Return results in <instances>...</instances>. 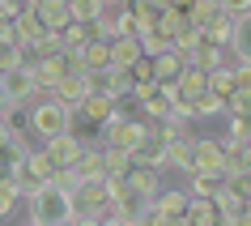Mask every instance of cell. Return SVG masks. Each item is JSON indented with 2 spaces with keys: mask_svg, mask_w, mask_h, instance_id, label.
<instances>
[{
  "mask_svg": "<svg viewBox=\"0 0 251 226\" xmlns=\"http://www.w3.org/2000/svg\"><path fill=\"white\" fill-rule=\"evenodd\" d=\"M26 200H30V222L34 226H64L68 218H73V192L60 188L55 179H47L43 188H34Z\"/></svg>",
  "mask_w": 251,
  "mask_h": 226,
  "instance_id": "6da1fadb",
  "label": "cell"
},
{
  "mask_svg": "<svg viewBox=\"0 0 251 226\" xmlns=\"http://www.w3.org/2000/svg\"><path fill=\"white\" fill-rule=\"evenodd\" d=\"M106 197H111V209H106L102 222H141L145 218V209L153 205V197H145V192H136L124 175H106Z\"/></svg>",
  "mask_w": 251,
  "mask_h": 226,
  "instance_id": "7a4b0ae2",
  "label": "cell"
},
{
  "mask_svg": "<svg viewBox=\"0 0 251 226\" xmlns=\"http://www.w3.org/2000/svg\"><path fill=\"white\" fill-rule=\"evenodd\" d=\"M106 209H111V197H106V179H81V184L73 188V218H68V222H77V226L102 222Z\"/></svg>",
  "mask_w": 251,
  "mask_h": 226,
  "instance_id": "3957f363",
  "label": "cell"
},
{
  "mask_svg": "<svg viewBox=\"0 0 251 226\" xmlns=\"http://www.w3.org/2000/svg\"><path fill=\"white\" fill-rule=\"evenodd\" d=\"M30 128L39 137H55V133H68L73 128V107H64L60 98H39V103L30 107Z\"/></svg>",
  "mask_w": 251,
  "mask_h": 226,
  "instance_id": "277c9868",
  "label": "cell"
},
{
  "mask_svg": "<svg viewBox=\"0 0 251 226\" xmlns=\"http://www.w3.org/2000/svg\"><path fill=\"white\" fill-rule=\"evenodd\" d=\"M187 209H192V192H183V188H166V192H153V205L145 209L141 222H175V226H187Z\"/></svg>",
  "mask_w": 251,
  "mask_h": 226,
  "instance_id": "5b68a950",
  "label": "cell"
},
{
  "mask_svg": "<svg viewBox=\"0 0 251 226\" xmlns=\"http://www.w3.org/2000/svg\"><path fill=\"white\" fill-rule=\"evenodd\" d=\"M51 175H55V162L47 158V149H30L26 158H22V167L13 171V179H17V188H22V197H30V192L43 188Z\"/></svg>",
  "mask_w": 251,
  "mask_h": 226,
  "instance_id": "8992f818",
  "label": "cell"
},
{
  "mask_svg": "<svg viewBox=\"0 0 251 226\" xmlns=\"http://www.w3.org/2000/svg\"><path fill=\"white\" fill-rule=\"evenodd\" d=\"M34 94H39V85H34V73H30V64L0 68V98H4V103H30Z\"/></svg>",
  "mask_w": 251,
  "mask_h": 226,
  "instance_id": "52a82bcc",
  "label": "cell"
},
{
  "mask_svg": "<svg viewBox=\"0 0 251 226\" xmlns=\"http://www.w3.org/2000/svg\"><path fill=\"white\" fill-rule=\"evenodd\" d=\"M187 171L226 175V141H217V137H196L192 141V167Z\"/></svg>",
  "mask_w": 251,
  "mask_h": 226,
  "instance_id": "ba28073f",
  "label": "cell"
},
{
  "mask_svg": "<svg viewBox=\"0 0 251 226\" xmlns=\"http://www.w3.org/2000/svg\"><path fill=\"white\" fill-rule=\"evenodd\" d=\"M73 115H77L81 124H94V128H98L102 120L115 115V98H111V94H98V90H85V98L73 107Z\"/></svg>",
  "mask_w": 251,
  "mask_h": 226,
  "instance_id": "9c48e42d",
  "label": "cell"
},
{
  "mask_svg": "<svg viewBox=\"0 0 251 226\" xmlns=\"http://www.w3.org/2000/svg\"><path fill=\"white\" fill-rule=\"evenodd\" d=\"M43 149H47V158L55 162V167H73L77 162V154L85 149V141H81L73 128L68 133H55V137H43Z\"/></svg>",
  "mask_w": 251,
  "mask_h": 226,
  "instance_id": "30bf717a",
  "label": "cell"
},
{
  "mask_svg": "<svg viewBox=\"0 0 251 226\" xmlns=\"http://www.w3.org/2000/svg\"><path fill=\"white\" fill-rule=\"evenodd\" d=\"M166 137H162V128H158V120H149V133L136 141V149H132V162H149V167H162V158H166Z\"/></svg>",
  "mask_w": 251,
  "mask_h": 226,
  "instance_id": "8fae6325",
  "label": "cell"
},
{
  "mask_svg": "<svg viewBox=\"0 0 251 226\" xmlns=\"http://www.w3.org/2000/svg\"><path fill=\"white\" fill-rule=\"evenodd\" d=\"M30 73H34V85H39L43 94L51 90L55 81L68 73V60H64V52H51V56H39L34 64H30Z\"/></svg>",
  "mask_w": 251,
  "mask_h": 226,
  "instance_id": "7c38bea8",
  "label": "cell"
},
{
  "mask_svg": "<svg viewBox=\"0 0 251 226\" xmlns=\"http://www.w3.org/2000/svg\"><path fill=\"white\" fill-rule=\"evenodd\" d=\"M85 90H90V81H85V73H81V68H68V73H64L60 81H55V85H51L47 94H51V98H60L64 107H77L81 98H85Z\"/></svg>",
  "mask_w": 251,
  "mask_h": 226,
  "instance_id": "4fadbf2b",
  "label": "cell"
},
{
  "mask_svg": "<svg viewBox=\"0 0 251 226\" xmlns=\"http://www.w3.org/2000/svg\"><path fill=\"white\" fill-rule=\"evenodd\" d=\"M43 34H47V26H43V17L34 13V9H22V13L13 17V39L22 43V47H34Z\"/></svg>",
  "mask_w": 251,
  "mask_h": 226,
  "instance_id": "5bb4252c",
  "label": "cell"
},
{
  "mask_svg": "<svg viewBox=\"0 0 251 226\" xmlns=\"http://www.w3.org/2000/svg\"><path fill=\"white\" fill-rule=\"evenodd\" d=\"M141 56H145V47H141L136 34H115V39H111V68H128L132 60H141Z\"/></svg>",
  "mask_w": 251,
  "mask_h": 226,
  "instance_id": "9a60e30c",
  "label": "cell"
},
{
  "mask_svg": "<svg viewBox=\"0 0 251 226\" xmlns=\"http://www.w3.org/2000/svg\"><path fill=\"white\" fill-rule=\"evenodd\" d=\"M175 85H179V94H183V98H196V94L209 90V68H200V64H192V60H187L183 73L175 77Z\"/></svg>",
  "mask_w": 251,
  "mask_h": 226,
  "instance_id": "2e32d148",
  "label": "cell"
},
{
  "mask_svg": "<svg viewBox=\"0 0 251 226\" xmlns=\"http://www.w3.org/2000/svg\"><path fill=\"white\" fill-rule=\"evenodd\" d=\"M73 175H77V184H81V179H106V158H102V149H81L77 162H73Z\"/></svg>",
  "mask_w": 251,
  "mask_h": 226,
  "instance_id": "e0dca14e",
  "label": "cell"
},
{
  "mask_svg": "<svg viewBox=\"0 0 251 226\" xmlns=\"http://www.w3.org/2000/svg\"><path fill=\"white\" fill-rule=\"evenodd\" d=\"M81 52V68H106L111 64V39H98V34H90V39L77 47Z\"/></svg>",
  "mask_w": 251,
  "mask_h": 226,
  "instance_id": "ac0fdd59",
  "label": "cell"
},
{
  "mask_svg": "<svg viewBox=\"0 0 251 226\" xmlns=\"http://www.w3.org/2000/svg\"><path fill=\"white\" fill-rule=\"evenodd\" d=\"M183 64H187V56L179 52V47H166V52L153 56V77L158 81H175L179 73H183Z\"/></svg>",
  "mask_w": 251,
  "mask_h": 226,
  "instance_id": "d6986e66",
  "label": "cell"
},
{
  "mask_svg": "<svg viewBox=\"0 0 251 226\" xmlns=\"http://www.w3.org/2000/svg\"><path fill=\"white\" fill-rule=\"evenodd\" d=\"M158 171H162V167H149V162H132V167L124 171V179H128L136 192L153 197V192H158Z\"/></svg>",
  "mask_w": 251,
  "mask_h": 226,
  "instance_id": "ffe728a7",
  "label": "cell"
},
{
  "mask_svg": "<svg viewBox=\"0 0 251 226\" xmlns=\"http://www.w3.org/2000/svg\"><path fill=\"white\" fill-rule=\"evenodd\" d=\"M204 39H213V43H226V47H230V34H234V13H226L222 4H217V9H213V17L209 22H204Z\"/></svg>",
  "mask_w": 251,
  "mask_h": 226,
  "instance_id": "44dd1931",
  "label": "cell"
},
{
  "mask_svg": "<svg viewBox=\"0 0 251 226\" xmlns=\"http://www.w3.org/2000/svg\"><path fill=\"white\" fill-rule=\"evenodd\" d=\"M230 52L238 56V60H247L251 64V9L247 13L234 17V34H230Z\"/></svg>",
  "mask_w": 251,
  "mask_h": 226,
  "instance_id": "7402d4cb",
  "label": "cell"
},
{
  "mask_svg": "<svg viewBox=\"0 0 251 226\" xmlns=\"http://www.w3.org/2000/svg\"><path fill=\"white\" fill-rule=\"evenodd\" d=\"M30 9L43 17V26H47V30H60L68 22V0H34Z\"/></svg>",
  "mask_w": 251,
  "mask_h": 226,
  "instance_id": "603a6c76",
  "label": "cell"
},
{
  "mask_svg": "<svg viewBox=\"0 0 251 226\" xmlns=\"http://www.w3.org/2000/svg\"><path fill=\"white\" fill-rule=\"evenodd\" d=\"M187 60H192V64H200V68H209V73H213V68H222V64H226V43H213V39H204V43L196 47V52L187 56Z\"/></svg>",
  "mask_w": 251,
  "mask_h": 226,
  "instance_id": "cb8c5ba5",
  "label": "cell"
},
{
  "mask_svg": "<svg viewBox=\"0 0 251 226\" xmlns=\"http://www.w3.org/2000/svg\"><path fill=\"white\" fill-rule=\"evenodd\" d=\"M0 124H4V128H9V133H26L30 128V107L26 103H0Z\"/></svg>",
  "mask_w": 251,
  "mask_h": 226,
  "instance_id": "d4e9b609",
  "label": "cell"
},
{
  "mask_svg": "<svg viewBox=\"0 0 251 226\" xmlns=\"http://www.w3.org/2000/svg\"><path fill=\"white\" fill-rule=\"evenodd\" d=\"M158 128H162V137H166V141H187V137H192V120H187V115H179V111L162 115Z\"/></svg>",
  "mask_w": 251,
  "mask_h": 226,
  "instance_id": "484cf974",
  "label": "cell"
},
{
  "mask_svg": "<svg viewBox=\"0 0 251 226\" xmlns=\"http://www.w3.org/2000/svg\"><path fill=\"white\" fill-rule=\"evenodd\" d=\"M192 103V120H204V115H222L226 111V103L217 98L213 90H204V94H196V98H187Z\"/></svg>",
  "mask_w": 251,
  "mask_h": 226,
  "instance_id": "4316f807",
  "label": "cell"
},
{
  "mask_svg": "<svg viewBox=\"0 0 251 226\" xmlns=\"http://www.w3.org/2000/svg\"><path fill=\"white\" fill-rule=\"evenodd\" d=\"M141 47H145V56H158V52H166V47H175V39L162 26H145L141 30Z\"/></svg>",
  "mask_w": 251,
  "mask_h": 226,
  "instance_id": "83f0119b",
  "label": "cell"
},
{
  "mask_svg": "<svg viewBox=\"0 0 251 226\" xmlns=\"http://www.w3.org/2000/svg\"><path fill=\"white\" fill-rule=\"evenodd\" d=\"M238 171H251L247 145L243 141H226V175H238Z\"/></svg>",
  "mask_w": 251,
  "mask_h": 226,
  "instance_id": "f1b7e54d",
  "label": "cell"
},
{
  "mask_svg": "<svg viewBox=\"0 0 251 226\" xmlns=\"http://www.w3.org/2000/svg\"><path fill=\"white\" fill-rule=\"evenodd\" d=\"M162 167H179V171H187V167H192V137H187V141H171Z\"/></svg>",
  "mask_w": 251,
  "mask_h": 226,
  "instance_id": "f546056e",
  "label": "cell"
},
{
  "mask_svg": "<svg viewBox=\"0 0 251 226\" xmlns=\"http://www.w3.org/2000/svg\"><path fill=\"white\" fill-rule=\"evenodd\" d=\"M187 175H192V188H187L192 197H213L226 179V175H209V171H187Z\"/></svg>",
  "mask_w": 251,
  "mask_h": 226,
  "instance_id": "4dcf8cb0",
  "label": "cell"
},
{
  "mask_svg": "<svg viewBox=\"0 0 251 226\" xmlns=\"http://www.w3.org/2000/svg\"><path fill=\"white\" fill-rule=\"evenodd\" d=\"M102 158H106V175H124L132 167V154L124 145H102Z\"/></svg>",
  "mask_w": 251,
  "mask_h": 226,
  "instance_id": "1f68e13d",
  "label": "cell"
},
{
  "mask_svg": "<svg viewBox=\"0 0 251 226\" xmlns=\"http://www.w3.org/2000/svg\"><path fill=\"white\" fill-rule=\"evenodd\" d=\"M209 90L217 94L222 103L234 94V73H230V64H222V68H213V73H209Z\"/></svg>",
  "mask_w": 251,
  "mask_h": 226,
  "instance_id": "d6a6232c",
  "label": "cell"
},
{
  "mask_svg": "<svg viewBox=\"0 0 251 226\" xmlns=\"http://www.w3.org/2000/svg\"><path fill=\"white\" fill-rule=\"evenodd\" d=\"M94 30H90V22H73V17H68L64 26H60V39H64V47H81V43L90 39Z\"/></svg>",
  "mask_w": 251,
  "mask_h": 226,
  "instance_id": "836d02e7",
  "label": "cell"
},
{
  "mask_svg": "<svg viewBox=\"0 0 251 226\" xmlns=\"http://www.w3.org/2000/svg\"><path fill=\"white\" fill-rule=\"evenodd\" d=\"M106 0H68V17L73 22H94V17L102 13Z\"/></svg>",
  "mask_w": 251,
  "mask_h": 226,
  "instance_id": "e575fe53",
  "label": "cell"
},
{
  "mask_svg": "<svg viewBox=\"0 0 251 226\" xmlns=\"http://www.w3.org/2000/svg\"><path fill=\"white\" fill-rule=\"evenodd\" d=\"M200 43H204V30H200L196 22H192V26H183V30H179V34H175V47H179V52H183V56H192V52H196V47H200Z\"/></svg>",
  "mask_w": 251,
  "mask_h": 226,
  "instance_id": "d590c367",
  "label": "cell"
},
{
  "mask_svg": "<svg viewBox=\"0 0 251 226\" xmlns=\"http://www.w3.org/2000/svg\"><path fill=\"white\" fill-rule=\"evenodd\" d=\"M128 9L141 17V26H158L162 17V4H153V0H128Z\"/></svg>",
  "mask_w": 251,
  "mask_h": 226,
  "instance_id": "8d00e7d4",
  "label": "cell"
},
{
  "mask_svg": "<svg viewBox=\"0 0 251 226\" xmlns=\"http://www.w3.org/2000/svg\"><path fill=\"white\" fill-rule=\"evenodd\" d=\"M13 64H22V43L0 39V68H13Z\"/></svg>",
  "mask_w": 251,
  "mask_h": 226,
  "instance_id": "74e56055",
  "label": "cell"
},
{
  "mask_svg": "<svg viewBox=\"0 0 251 226\" xmlns=\"http://www.w3.org/2000/svg\"><path fill=\"white\" fill-rule=\"evenodd\" d=\"M226 115H251V94L234 90L230 98H226Z\"/></svg>",
  "mask_w": 251,
  "mask_h": 226,
  "instance_id": "f35d334b",
  "label": "cell"
},
{
  "mask_svg": "<svg viewBox=\"0 0 251 226\" xmlns=\"http://www.w3.org/2000/svg\"><path fill=\"white\" fill-rule=\"evenodd\" d=\"M251 137V115H230V133L226 141H247Z\"/></svg>",
  "mask_w": 251,
  "mask_h": 226,
  "instance_id": "ab89813d",
  "label": "cell"
},
{
  "mask_svg": "<svg viewBox=\"0 0 251 226\" xmlns=\"http://www.w3.org/2000/svg\"><path fill=\"white\" fill-rule=\"evenodd\" d=\"M230 73H234V90L251 94V64H247V60H238V64H230Z\"/></svg>",
  "mask_w": 251,
  "mask_h": 226,
  "instance_id": "60d3db41",
  "label": "cell"
},
{
  "mask_svg": "<svg viewBox=\"0 0 251 226\" xmlns=\"http://www.w3.org/2000/svg\"><path fill=\"white\" fill-rule=\"evenodd\" d=\"M230 222L234 226H251V197H243L234 209H230Z\"/></svg>",
  "mask_w": 251,
  "mask_h": 226,
  "instance_id": "b9f144b4",
  "label": "cell"
},
{
  "mask_svg": "<svg viewBox=\"0 0 251 226\" xmlns=\"http://www.w3.org/2000/svg\"><path fill=\"white\" fill-rule=\"evenodd\" d=\"M30 4H34V0H0V17H4V22H13L22 9H30Z\"/></svg>",
  "mask_w": 251,
  "mask_h": 226,
  "instance_id": "7bdbcfd3",
  "label": "cell"
},
{
  "mask_svg": "<svg viewBox=\"0 0 251 226\" xmlns=\"http://www.w3.org/2000/svg\"><path fill=\"white\" fill-rule=\"evenodd\" d=\"M217 4H222V9H226V13H247V9H251V0H217Z\"/></svg>",
  "mask_w": 251,
  "mask_h": 226,
  "instance_id": "ee69618b",
  "label": "cell"
},
{
  "mask_svg": "<svg viewBox=\"0 0 251 226\" xmlns=\"http://www.w3.org/2000/svg\"><path fill=\"white\" fill-rule=\"evenodd\" d=\"M166 4H192V0H166Z\"/></svg>",
  "mask_w": 251,
  "mask_h": 226,
  "instance_id": "f6af8a7d",
  "label": "cell"
},
{
  "mask_svg": "<svg viewBox=\"0 0 251 226\" xmlns=\"http://www.w3.org/2000/svg\"><path fill=\"white\" fill-rule=\"evenodd\" d=\"M243 145H247V158H251V137H247V141H243Z\"/></svg>",
  "mask_w": 251,
  "mask_h": 226,
  "instance_id": "bcb514c9",
  "label": "cell"
}]
</instances>
